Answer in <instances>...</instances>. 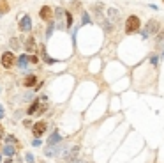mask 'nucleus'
I'll list each match as a JSON object with an SVG mask.
<instances>
[{"label":"nucleus","instance_id":"obj_17","mask_svg":"<svg viewBox=\"0 0 164 163\" xmlns=\"http://www.w3.org/2000/svg\"><path fill=\"white\" fill-rule=\"evenodd\" d=\"M11 46H13L14 50H19V41L18 39H11Z\"/></svg>","mask_w":164,"mask_h":163},{"label":"nucleus","instance_id":"obj_3","mask_svg":"<svg viewBox=\"0 0 164 163\" xmlns=\"http://www.w3.org/2000/svg\"><path fill=\"white\" fill-rule=\"evenodd\" d=\"M161 30V25H159V21L157 20H150L148 23H146V27H145V32L150 36V34H157Z\"/></svg>","mask_w":164,"mask_h":163},{"label":"nucleus","instance_id":"obj_14","mask_svg":"<svg viewBox=\"0 0 164 163\" xmlns=\"http://www.w3.org/2000/svg\"><path fill=\"white\" fill-rule=\"evenodd\" d=\"M155 44H157L159 48H163V46H164V30L161 32V34H159V36H157V39H155Z\"/></svg>","mask_w":164,"mask_h":163},{"label":"nucleus","instance_id":"obj_23","mask_svg":"<svg viewBox=\"0 0 164 163\" xmlns=\"http://www.w3.org/2000/svg\"><path fill=\"white\" fill-rule=\"evenodd\" d=\"M150 61H152V64H155V62H157V57H155V55H152V57H150Z\"/></svg>","mask_w":164,"mask_h":163},{"label":"nucleus","instance_id":"obj_15","mask_svg":"<svg viewBox=\"0 0 164 163\" xmlns=\"http://www.w3.org/2000/svg\"><path fill=\"white\" fill-rule=\"evenodd\" d=\"M37 106H39V101H34V105H32V106L28 108V115H32V114L36 112V110H37Z\"/></svg>","mask_w":164,"mask_h":163},{"label":"nucleus","instance_id":"obj_6","mask_svg":"<svg viewBox=\"0 0 164 163\" xmlns=\"http://www.w3.org/2000/svg\"><path fill=\"white\" fill-rule=\"evenodd\" d=\"M44 129H46V124H44V122L34 124V133H36V137H41V135L44 133Z\"/></svg>","mask_w":164,"mask_h":163},{"label":"nucleus","instance_id":"obj_13","mask_svg":"<svg viewBox=\"0 0 164 163\" xmlns=\"http://www.w3.org/2000/svg\"><path fill=\"white\" fill-rule=\"evenodd\" d=\"M27 64H28V57H27V55H21V57L18 59V66L21 67V69H25Z\"/></svg>","mask_w":164,"mask_h":163},{"label":"nucleus","instance_id":"obj_10","mask_svg":"<svg viewBox=\"0 0 164 163\" xmlns=\"http://www.w3.org/2000/svg\"><path fill=\"white\" fill-rule=\"evenodd\" d=\"M41 18L42 20H50L51 18V9L50 7H42L41 9Z\"/></svg>","mask_w":164,"mask_h":163},{"label":"nucleus","instance_id":"obj_25","mask_svg":"<svg viewBox=\"0 0 164 163\" xmlns=\"http://www.w3.org/2000/svg\"><path fill=\"white\" fill-rule=\"evenodd\" d=\"M74 163H87V162H83V160H76Z\"/></svg>","mask_w":164,"mask_h":163},{"label":"nucleus","instance_id":"obj_24","mask_svg":"<svg viewBox=\"0 0 164 163\" xmlns=\"http://www.w3.org/2000/svg\"><path fill=\"white\" fill-rule=\"evenodd\" d=\"M2 117H4V106L0 105V119H2Z\"/></svg>","mask_w":164,"mask_h":163},{"label":"nucleus","instance_id":"obj_22","mask_svg":"<svg viewBox=\"0 0 164 163\" xmlns=\"http://www.w3.org/2000/svg\"><path fill=\"white\" fill-rule=\"evenodd\" d=\"M32 145H36V147H39V145H41V140H39V138H37V140H34V142H32Z\"/></svg>","mask_w":164,"mask_h":163},{"label":"nucleus","instance_id":"obj_4","mask_svg":"<svg viewBox=\"0 0 164 163\" xmlns=\"http://www.w3.org/2000/svg\"><path fill=\"white\" fill-rule=\"evenodd\" d=\"M19 28H21L23 32H28V30L32 28V20H30V16H23V18L19 20Z\"/></svg>","mask_w":164,"mask_h":163},{"label":"nucleus","instance_id":"obj_16","mask_svg":"<svg viewBox=\"0 0 164 163\" xmlns=\"http://www.w3.org/2000/svg\"><path fill=\"white\" fill-rule=\"evenodd\" d=\"M36 48V43H34V39L30 37V39L27 41V50H34Z\"/></svg>","mask_w":164,"mask_h":163},{"label":"nucleus","instance_id":"obj_26","mask_svg":"<svg viewBox=\"0 0 164 163\" xmlns=\"http://www.w3.org/2000/svg\"><path fill=\"white\" fill-rule=\"evenodd\" d=\"M0 163H2V154H0Z\"/></svg>","mask_w":164,"mask_h":163},{"label":"nucleus","instance_id":"obj_7","mask_svg":"<svg viewBox=\"0 0 164 163\" xmlns=\"http://www.w3.org/2000/svg\"><path fill=\"white\" fill-rule=\"evenodd\" d=\"M56 18H58V28H64L65 25L62 23V20L65 18V11H64L62 7H58V9H56Z\"/></svg>","mask_w":164,"mask_h":163},{"label":"nucleus","instance_id":"obj_5","mask_svg":"<svg viewBox=\"0 0 164 163\" xmlns=\"http://www.w3.org/2000/svg\"><path fill=\"white\" fill-rule=\"evenodd\" d=\"M13 62H14V57H13V53L5 52V53L2 55V64H4L5 67H11V66H13Z\"/></svg>","mask_w":164,"mask_h":163},{"label":"nucleus","instance_id":"obj_18","mask_svg":"<svg viewBox=\"0 0 164 163\" xmlns=\"http://www.w3.org/2000/svg\"><path fill=\"white\" fill-rule=\"evenodd\" d=\"M25 160H27V163H34V154L27 153V154H25Z\"/></svg>","mask_w":164,"mask_h":163},{"label":"nucleus","instance_id":"obj_21","mask_svg":"<svg viewBox=\"0 0 164 163\" xmlns=\"http://www.w3.org/2000/svg\"><path fill=\"white\" fill-rule=\"evenodd\" d=\"M83 23H90V16H88V14H87V13H85V14H83Z\"/></svg>","mask_w":164,"mask_h":163},{"label":"nucleus","instance_id":"obj_2","mask_svg":"<svg viewBox=\"0 0 164 163\" xmlns=\"http://www.w3.org/2000/svg\"><path fill=\"white\" fill-rule=\"evenodd\" d=\"M62 144H55V145H48L46 149H44V154L48 156V158H53V156H58L60 154V151H62Z\"/></svg>","mask_w":164,"mask_h":163},{"label":"nucleus","instance_id":"obj_20","mask_svg":"<svg viewBox=\"0 0 164 163\" xmlns=\"http://www.w3.org/2000/svg\"><path fill=\"white\" fill-rule=\"evenodd\" d=\"M34 82H36V78H34V76H28V78H27V80H25V85H27V87H28V85H32V83H34Z\"/></svg>","mask_w":164,"mask_h":163},{"label":"nucleus","instance_id":"obj_1","mask_svg":"<svg viewBox=\"0 0 164 163\" xmlns=\"http://www.w3.org/2000/svg\"><path fill=\"white\" fill-rule=\"evenodd\" d=\"M140 18L138 16H129L127 21H125V32H136V30H140Z\"/></svg>","mask_w":164,"mask_h":163},{"label":"nucleus","instance_id":"obj_19","mask_svg":"<svg viewBox=\"0 0 164 163\" xmlns=\"http://www.w3.org/2000/svg\"><path fill=\"white\" fill-rule=\"evenodd\" d=\"M53 28H55V25H53V23H50V27H48V32H46V37H50V36L53 34Z\"/></svg>","mask_w":164,"mask_h":163},{"label":"nucleus","instance_id":"obj_9","mask_svg":"<svg viewBox=\"0 0 164 163\" xmlns=\"http://www.w3.org/2000/svg\"><path fill=\"white\" fill-rule=\"evenodd\" d=\"M78 151H79V147H73L71 151L64 153V158H65V160H74V158H76V154H78Z\"/></svg>","mask_w":164,"mask_h":163},{"label":"nucleus","instance_id":"obj_11","mask_svg":"<svg viewBox=\"0 0 164 163\" xmlns=\"http://www.w3.org/2000/svg\"><path fill=\"white\" fill-rule=\"evenodd\" d=\"M4 154H5V156H13V154H16V147L11 145V144L5 145V147H4Z\"/></svg>","mask_w":164,"mask_h":163},{"label":"nucleus","instance_id":"obj_8","mask_svg":"<svg viewBox=\"0 0 164 163\" xmlns=\"http://www.w3.org/2000/svg\"><path fill=\"white\" fill-rule=\"evenodd\" d=\"M118 16H120V13L117 9H113V7L108 9V20L109 21H118Z\"/></svg>","mask_w":164,"mask_h":163},{"label":"nucleus","instance_id":"obj_12","mask_svg":"<svg viewBox=\"0 0 164 163\" xmlns=\"http://www.w3.org/2000/svg\"><path fill=\"white\" fill-rule=\"evenodd\" d=\"M60 140H62V137H60L58 133H53V135L50 137V140H48V144H50V145H55V144H60Z\"/></svg>","mask_w":164,"mask_h":163}]
</instances>
